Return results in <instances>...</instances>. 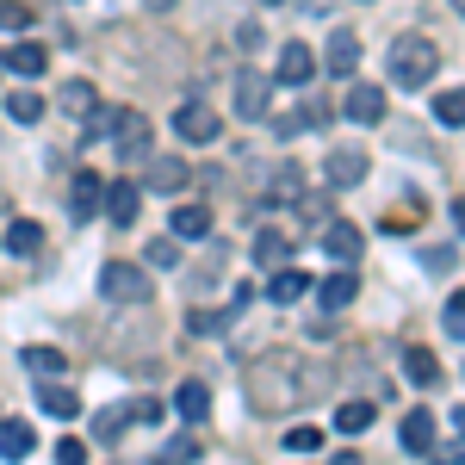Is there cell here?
Returning <instances> with one entry per match:
<instances>
[{"label":"cell","mask_w":465,"mask_h":465,"mask_svg":"<svg viewBox=\"0 0 465 465\" xmlns=\"http://www.w3.org/2000/svg\"><path fill=\"white\" fill-rule=\"evenodd\" d=\"M0 69H13V74H25V81H32V74L50 69V50L32 44V37H19V44H6V50H0Z\"/></svg>","instance_id":"10"},{"label":"cell","mask_w":465,"mask_h":465,"mask_svg":"<svg viewBox=\"0 0 465 465\" xmlns=\"http://www.w3.org/2000/svg\"><path fill=\"white\" fill-rule=\"evenodd\" d=\"M422 217H429V205H422V199L410 193V205H397V212H391V230H416Z\"/></svg>","instance_id":"37"},{"label":"cell","mask_w":465,"mask_h":465,"mask_svg":"<svg viewBox=\"0 0 465 465\" xmlns=\"http://www.w3.org/2000/svg\"><path fill=\"white\" fill-rule=\"evenodd\" d=\"M341 118H354V124H385V87L354 81V87L341 94Z\"/></svg>","instance_id":"6"},{"label":"cell","mask_w":465,"mask_h":465,"mask_svg":"<svg viewBox=\"0 0 465 465\" xmlns=\"http://www.w3.org/2000/svg\"><path fill=\"white\" fill-rule=\"evenodd\" d=\"M434 465H465V440H447V447H429Z\"/></svg>","instance_id":"40"},{"label":"cell","mask_w":465,"mask_h":465,"mask_svg":"<svg viewBox=\"0 0 465 465\" xmlns=\"http://www.w3.org/2000/svg\"><path fill=\"white\" fill-rule=\"evenodd\" d=\"M6 249L13 254H37L44 249V230H37L32 217H13V223H6Z\"/></svg>","instance_id":"25"},{"label":"cell","mask_w":465,"mask_h":465,"mask_svg":"<svg viewBox=\"0 0 465 465\" xmlns=\"http://www.w3.org/2000/svg\"><path fill=\"white\" fill-rule=\"evenodd\" d=\"M143 261H149V267H162V273H168V267L180 261V249H174V242H149V254H143Z\"/></svg>","instance_id":"39"},{"label":"cell","mask_w":465,"mask_h":465,"mask_svg":"<svg viewBox=\"0 0 465 465\" xmlns=\"http://www.w3.org/2000/svg\"><path fill=\"white\" fill-rule=\"evenodd\" d=\"M199 460V434H174V440H162V453L155 465H193Z\"/></svg>","instance_id":"30"},{"label":"cell","mask_w":465,"mask_h":465,"mask_svg":"<svg viewBox=\"0 0 465 465\" xmlns=\"http://www.w3.org/2000/svg\"><path fill=\"white\" fill-rule=\"evenodd\" d=\"M100 199H106V180L94 174V168H81L74 186H69V212L74 217H94V212H100Z\"/></svg>","instance_id":"14"},{"label":"cell","mask_w":465,"mask_h":465,"mask_svg":"<svg viewBox=\"0 0 465 465\" xmlns=\"http://www.w3.org/2000/svg\"><path fill=\"white\" fill-rule=\"evenodd\" d=\"M397 440H403V453H429L434 447V416L429 410H410L403 429H397Z\"/></svg>","instance_id":"16"},{"label":"cell","mask_w":465,"mask_h":465,"mask_svg":"<svg viewBox=\"0 0 465 465\" xmlns=\"http://www.w3.org/2000/svg\"><path fill=\"white\" fill-rule=\"evenodd\" d=\"M124 422H131V410H100V416H94V440H118Z\"/></svg>","instance_id":"33"},{"label":"cell","mask_w":465,"mask_h":465,"mask_svg":"<svg viewBox=\"0 0 465 465\" xmlns=\"http://www.w3.org/2000/svg\"><path fill=\"white\" fill-rule=\"evenodd\" d=\"M37 410L56 416V422H74V416H81V397H74L69 385H44V391H37Z\"/></svg>","instance_id":"19"},{"label":"cell","mask_w":465,"mask_h":465,"mask_svg":"<svg viewBox=\"0 0 465 465\" xmlns=\"http://www.w3.org/2000/svg\"><path fill=\"white\" fill-rule=\"evenodd\" d=\"M354 292H360V273H354V267H341V273H329V280L317 286V298L329 304V311H348V304H354Z\"/></svg>","instance_id":"17"},{"label":"cell","mask_w":465,"mask_h":465,"mask_svg":"<svg viewBox=\"0 0 465 465\" xmlns=\"http://www.w3.org/2000/svg\"><path fill=\"white\" fill-rule=\"evenodd\" d=\"M286 254H292V242L280 236V230H261V236H254V267L280 273V267H286Z\"/></svg>","instance_id":"20"},{"label":"cell","mask_w":465,"mask_h":465,"mask_svg":"<svg viewBox=\"0 0 465 465\" xmlns=\"http://www.w3.org/2000/svg\"><path fill=\"white\" fill-rule=\"evenodd\" d=\"M329 465H360V453H335V460H329Z\"/></svg>","instance_id":"43"},{"label":"cell","mask_w":465,"mask_h":465,"mask_svg":"<svg viewBox=\"0 0 465 465\" xmlns=\"http://www.w3.org/2000/svg\"><path fill=\"white\" fill-rule=\"evenodd\" d=\"M453 223H460V230H465V199H453Z\"/></svg>","instance_id":"42"},{"label":"cell","mask_w":465,"mask_h":465,"mask_svg":"<svg viewBox=\"0 0 465 465\" xmlns=\"http://www.w3.org/2000/svg\"><path fill=\"white\" fill-rule=\"evenodd\" d=\"M37 447V434H32V422H0V460L13 465V460H25Z\"/></svg>","instance_id":"21"},{"label":"cell","mask_w":465,"mask_h":465,"mask_svg":"<svg viewBox=\"0 0 465 465\" xmlns=\"http://www.w3.org/2000/svg\"><path fill=\"white\" fill-rule=\"evenodd\" d=\"M25 366H32L37 379H63V348H44V341H32V348H25Z\"/></svg>","instance_id":"29"},{"label":"cell","mask_w":465,"mask_h":465,"mask_svg":"<svg viewBox=\"0 0 465 465\" xmlns=\"http://www.w3.org/2000/svg\"><path fill=\"white\" fill-rule=\"evenodd\" d=\"M56 465H87V440L63 434V440H56Z\"/></svg>","instance_id":"38"},{"label":"cell","mask_w":465,"mask_h":465,"mask_svg":"<svg viewBox=\"0 0 465 465\" xmlns=\"http://www.w3.org/2000/svg\"><path fill=\"white\" fill-rule=\"evenodd\" d=\"M94 131H106L118 155H149V118L143 112H100Z\"/></svg>","instance_id":"3"},{"label":"cell","mask_w":465,"mask_h":465,"mask_svg":"<svg viewBox=\"0 0 465 465\" xmlns=\"http://www.w3.org/2000/svg\"><path fill=\"white\" fill-rule=\"evenodd\" d=\"M100 205H106V217L118 223V230H131V223H137V212H143V193H137L131 180H118V186H112Z\"/></svg>","instance_id":"13"},{"label":"cell","mask_w":465,"mask_h":465,"mask_svg":"<svg viewBox=\"0 0 465 465\" xmlns=\"http://www.w3.org/2000/svg\"><path fill=\"white\" fill-rule=\"evenodd\" d=\"M304 199V174L298 168H280V174L261 186V205H298Z\"/></svg>","instance_id":"15"},{"label":"cell","mask_w":465,"mask_h":465,"mask_svg":"<svg viewBox=\"0 0 465 465\" xmlns=\"http://www.w3.org/2000/svg\"><path fill=\"white\" fill-rule=\"evenodd\" d=\"M354 63H360V37L354 32H335V37H329V69L354 74Z\"/></svg>","instance_id":"26"},{"label":"cell","mask_w":465,"mask_h":465,"mask_svg":"<svg viewBox=\"0 0 465 465\" xmlns=\"http://www.w3.org/2000/svg\"><path fill=\"white\" fill-rule=\"evenodd\" d=\"M174 410L186 416V422H205V416H212V385H199V379H186V385L174 391Z\"/></svg>","instance_id":"18"},{"label":"cell","mask_w":465,"mask_h":465,"mask_svg":"<svg viewBox=\"0 0 465 465\" xmlns=\"http://www.w3.org/2000/svg\"><path fill=\"white\" fill-rule=\"evenodd\" d=\"M267 106H273V81H261L254 69L236 74V112L242 118H267Z\"/></svg>","instance_id":"9"},{"label":"cell","mask_w":465,"mask_h":465,"mask_svg":"<svg viewBox=\"0 0 465 465\" xmlns=\"http://www.w3.org/2000/svg\"><path fill=\"white\" fill-rule=\"evenodd\" d=\"M100 292H106L112 304H143L149 298V267H137V261H106V267H100Z\"/></svg>","instance_id":"4"},{"label":"cell","mask_w":465,"mask_h":465,"mask_svg":"<svg viewBox=\"0 0 465 465\" xmlns=\"http://www.w3.org/2000/svg\"><path fill=\"white\" fill-rule=\"evenodd\" d=\"M174 131L186 137V143H217V137H223V118H217L205 100H180L174 106Z\"/></svg>","instance_id":"5"},{"label":"cell","mask_w":465,"mask_h":465,"mask_svg":"<svg viewBox=\"0 0 465 465\" xmlns=\"http://www.w3.org/2000/svg\"><path fill=\"white\" fill-rule=\"evenodd\" d=\"M372 416H379L372 403H341V410H335V429H341V434H366V429H372Z\"/></svg>","instance_id":"31"},{"label":"cell","mask_w":465,"mask_h":465,"mask_svg":"<svg viewBox=\"0 0 465 465\" xmlns=\"http://www.w3.org/2000/svg\"><path fill=\"white\" fill-rule=\"evenodd\" d=\"M280 81H286V87H304V81H311V74H317V56H311V44H280Z\"/></svg>","instance_id":"11"},{"label":"cell","mask_w":465,"mask_h":465,"mask_svg":"<svg viewBox=\"0 0 465 465\" xmlns=\"http://www.w3.org/2000/svg\"><path fill=\"white\" fill-rule=\"evenodd\" d=\"M322 249L335 254L341 267H354L360 249H366V242H360V223H348V217H329V223H322Z\"/></svg>","instance_id":"8"},{"label":"cell","mask_w":465,"mask_h":465,"mask_svg":"<svg viewBox=\"0 0 465 465\" xmlns=\"http://www.w3.org/2000/svg\"><path fill=\"white\" fill-rule=\"evenodd\" d=\"M174 236H186V242L212 236V212L205 205H174Z\"/></svg>","instance_id":"24"},{"label":"cell","mask_w":465,"mask_h":465,"mask_svg":"<svg viewBox=\"0 0 465 465\" xmlns=\"http://www.w3.org/2000/svg\"><path fill=\"white\" fill-rule=\"evenodd\" d=\"M317 447H322V429H317V422H311V429H292V434H286V453H298V460H311Z\"/></svg>","instance_id":"34"},{"label":"cell","mask_w":465,"mask_h":465,"mask_svg":"<svg viewBox=\"0 0 465 465\" xmlns=\"http://www.w3.org/2000/svg\"><path fill=\"white\" fill-rule=\"evenodd\" d=\"M242 379H249V403L261 416H280L292 403H304V366H298V354H286V348L261 354Z\"/></svg>","instance_id":"1"},{"label":"cell","mask_w":465,"mask_h":465,"mask_svg":"<svg viewBox=\"0 0 465 465\" xmlns=\"http://www.w3.org/2000/svg\"><path fill=\"white\" fill-rule=\"evenodd\" d=\"M453 440H465V410H453Z\"/></svg>","instance_id":"41"},{"label":"cell","mask_w":465,"mask_h":465,"mask_svg":"<svg viewBox=\"0 0 465 465\" xmlns=\"http://www.w3.org/2000/svg\"><path fill=\"white\" fill-rule=\"evenodd\" d=\"M453 6H460V13H465V0H453Z\"/></svg>","instance_id":"45"},{"label":"cell","mask_w":465,"mask_h":465,"mask_svg":"<svg viewBox=\"0 0 465 465\" xmlns=\"http://www.w3.org/2000/svg\"><path fill=\"white\" fill-rule=\"evenodd\" d=\"M403 372H410V385H434V379H440V360L410 341V348H403Z\"/></svg>","instance_id":"23"},{"label":"cell","mask_w":465,"mask_h":465,"mask_svg":"<svg viewBox=\"0 0 465 465\" xmlns=\"http://www.w3.org/2000/svg\"><path fill=\"white\" fill-rule=\"evenodd\" d=\"M143 186L149 193H180V186H186V162H180V155H149Z\"/></svg>","instance_id":"12"},{"label":"cell","mask_w":465,"mask_h":465,"mask_svg":"<svg viewBox=\"0 0 465 465\" xmlns=\"http://www.w3.org/2000/svg\"><path fill=\"white\" fill-rule=\"evenodd\" d=\"M261 6H280V0H261Z\"/></svg>","instance_id":"44"},{"label":"cell","mask_w":465,"mask_h":465,"mask_svg":"<svg viewBox=\"0 0 465 465\" xmlns=\"http://www.w3.org/2000/svg\"><path fill=\"white\" fill-rule=\"evenodd\" d=\"M304 292H311V280H304L298 267H280V273L267 280V298H273V304H298Z\"/></svg>","instance_id":"22"},{"label":"cell","mask_w":465,"mask_h":465,"mask_svg":"<svg viewBox=\"0 0 465 465\" xmlns=\"http://www.w3.org/2000/svg\"><path fill=\"white\" fill-rule=\"evenodd\" d=\"M366 168H372L366 149H329V155H322V180H329V186H360Z\"/></svg>","instance_id":"7"},{"label":"cell","mask_w":465,"mask_h":465,"mask_svg":"<svg viewBox=\"0 0 465 465\" xmlns=\"http://www.w3.org/2000/svg\"><path fill=\"white\" fill-rule=\"evenodd\" d=\"M32 25V6H19V0H0V32H25Z\"/></svg>","instance_id":"36"},{"label":"cell","mask_w":465,"mask_h":465,"mask_svg":"<svg viewBox=\"0 0 465 465\" xmlns=\"http://www.w3.org/2000/svg\"><path fill=\"white\" fill-rule=\"evenodd\" d=\"M440 329H447L453 341H465V292H453V298H447V311H440Z\"/></svg>","instance_id":"35"},{"label":"cell","mask_w":465,"mask_h":465,"mask_svg":"<svg viewBox=\"0 0 465 465\" xmlns=\"http://www.w3.org/2000/svg\"><path fill=\"white\" fill-rule=\"evenodd\" d=\"M434 118H440V124H453V131H460V124H465V87H447V94H440V100H434Z\"/></svg>","instance_id":"32"},{"label":"cell","mask_w":465,"mask_h":465,"mask_svg":"<svg viewBox=\"0 0 465 465\" xmlns=\"http://www.w3.org/2000/svg\"><path fill=\"white\" fill-rule=\"evenodd\" d=\"M63 112L69 118H94V81H63Z\"/></svg>","instance_id":"27"},{"label":"cell","mask_w":465,"mask_h":465,"mask_svg":"<svg viewBox=\"0 0 465 465\" xmlns=\"http://www.w3.org/2000/svg\"><path fill=\"white\" fill-rule=\"evenodd\" d=\"M6 118H13V124H37V118H44V94H32V87H19V94L6 100Z\"/></svg>","instance_id":"28"},{"label":"cell","mask_w":465,"mask_h":465,"mask_svg":"<svg viewBox=\"0 0 465 465\" xmlns=\"http://www.w3.org/2000/svg\"><path fill=\"white\" fill-rule=\"evenodd\" d=\"M434 74H440V50H434L429 37H397L391 44V81L397 87H429Z\"/></svg>","instance_id":"2"}]
</instances>
